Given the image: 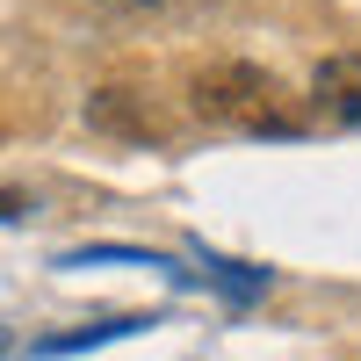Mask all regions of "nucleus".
Segmentation results:
<instances>
[{
  "label": "nucleus",
  "mask_w": 361,
  "mask_h": 361,
  "mask_svg": "<svg viewBox=\"0 0 361 361\" xmlns=\"http://www.w3.org/2000/svg\"><path fill=\"white\" fill-rule=\"evenodd\" d=\"M188 102L202 123H224V130H253V137H282L296 130V109L282 102V80L246 66V58H224V66H202L188 80Z\"/></svg>",
  "instance_id": "1"
},
{
  "label": "nucleus",
  "mask_w": 361,
  "mask_h": 361,
  "mask_svg": "<svg viewBox=\"0 0 361 361\" xmlns=\"http://www.w3.org/2000/svg\"><path fill=\"white\" fill-rule=\"evenodd\" d=\"M87 123L109 130V137H130V145H159L166 137V116L152 109V94H137V87H94V94H87Z\"/></svg>",
  "instance_id": "2"
},
{
  "label": "nucleus",
  "mask_w": 361,
  "mask_h": 361,
  "mask_svg": "<svg viewBox=\"0 0 361 361\" xmlns=\"http://www.w3.org/2000/svg\"><path fill=\"white\" fill-rule=\"evenodd\" d=\"M311 102H318V116H333V123L361 130V51L325 58V66L311 73Z\"/></svg>",
  "instance_id": "3"
},
{
  "label": "nucleus",
  "mask_w": 361,
  "mask_h": 361,
  "mask_svg": "<svg viewBox=\"0 0 361 361\" xmlns=\"http://www.w3.org/2000/svg\"><path fill=\"white\" fill-rule=\"evenodd\" d=\"M80 8L102 22H123V29H159V22H188L202 0H80Z\"/></svg>",
  "instance_id": "4"
},
{
  "label": "nucleus",
  "mask_w": 361,
  "mask_h": 361,
  "mask_svg": "<svg viewBox=\"0 0 361 361\" xmlns=\"http://www.w3.org/2000/svg\"><path fill=\"white\" fill-rule=\"evenodd\" d=\"M145 325H159V318H145V311H130V318H94V325H73V333H44L37 354H80V347H102V340L145 333Z\"/></svg>",
  "instance_id": "5"
},
{
  "label": "nucleus",
  "mask_w": 361,
  "mask_h": 361,
  "mask_svg": "<svg viewBox=\"0 0 361 361\" xmlns=\"http://www.w3.org/2000/svg\"><path fill=\"white\" fill-rule=\"evenodd\" d=\"M217 282H224L231 296H260V289H267V267H246V260H224V267H217Z\"/></svg>",
  "instance_id": "6"
},
{
  "label": "nucleus",
  "mask_w": 361,
  "mask_h": 361,
  "mask_svg": "<svg viewBox=\"0 0 361 361\" xmlns=\"http://www.w3.org/2000/svg\"><path fill=\"white\" fill-rule=\"evenodd\" d=\"M29 217V195L22 188H0V224H22Z\"/></svg>",
  "instance_id": "7"
},
{
  "label": "nucleus",
  "mask_w": 361,
  "mask_h": 361,
  "mask_svg": "<svg viewBox=\"0 0 361 361\" xmlns=\"http://www.w3.org/2000/svg\"><path fill=\"white\" fill-rule=\"evenodd\" d=\"M0 354H8V333H0Z\"/></svg>",
  "instance_id": "8"
}]
</instances>
